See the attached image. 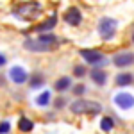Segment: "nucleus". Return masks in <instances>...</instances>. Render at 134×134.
<instances>
[{
	"mask_svg": "<svg viewBox=\"0 0 134 134\" xmlns=\"http://www.w3.org/2000/svg\"><path fill=\"white\" fill-rule=\"evenodd\" d=\"M57 43V38L54 34H41L40 38H27L23 47L31 52H48Z\"/></svg>",
	"mask_w": 134,
	"mask_h": 134,
	"instance_id": "f257e3e1",
	"label": "nucleus"
},
{
	"mask_svg": "<svg viewBox=\"0 0 134 134\" xmlns=\"http://www.w3.org/2000/svg\"><path fill=\"white\" fill-rule=\"evenodd\" d=\"M70 111L73 114H98L102 111V105L91 100H75L70 105Z\"/></svg>",
	"mask_w": 134,
	"mask_h": 134,
	"instance_id": "f03ea898",
	"label": "nucleus"
},
{
	"mask_svg": "<svg viewBox=\"0 0 134 134\" xmlns=\"http://www.w3.org/2000/svg\"><path fill=\"white\" fill-rule=\"evenodd\" d=\"M116 29H118V21L114 18H109V16H104L98 21V34L102 36L104 40H111L116 34Z\"/></svg>",
	"mask_w": 134,
	"mask_h": 134,
	"instance_id": "7ed1b4c3",
	"label": "nucleus"
},
{
	"mask_svg": "<svg viewBox=\"0 0 134 134\" xmlns=\"http://www.w3.org/2000/svg\"><path fill=\"white\" fill-rule=\"evenodd\" d=\"M7 75H9V79L14 84H23L29 81V73H27V70L23 66H13Z\"/></svg>",
	"mask_w": 134,
	"mask_h": 134,
	"instance_id": "20e7f679",
	"label": "nucleus"
},
{
	"mask_svg": "<svg viewBox=\"0 0 134 134\" xmlns=\"http://www.w3.org/2000/svg\"><path fill=\"white\" fill-rule=\"evenodd\" d=\"M113 63L118 68H125L134 64V52H118L113 55Z\"/></svg>",
	"mask_w": 134,
	"mask_h": 134,
	"instance_id": "39448f33",
	"label": "nucleus"
},
{
	"mask_svg": "<svg viewBox=\"0 0 134 134\" xmlns=\"http://www.w3.org/2000/svg\"><path fill=\"white\" fill-rule=\"evenodd\" d=\"M114 104L118 105V107H122V109H131L134 105V97L131 93H118V95H114Z\"/></svg>",
	"mask_w": 134,
	"mask_h": 134,
	"instance_id": "423d86ee",
	"label": "nucleus"
},
{
	"mask_svg": "<svg viewBox=\"0 0 134 134\" xmlns=\"http://www.w3.org/2000/svg\"><path fill=\"white\" fill-rule=\"evenodd\" d=\"M81 55L84 57V61L90 63V64H98V63H105V57H104V54L97 50H81Z\"/></svg>",
	"mask_w": 134,
	"mask_h": 134,
	"instance_id": "0eeeda50",
	"label": "nucleus"
},
{
	"mask_svg": "<svg viewBox=\"0 0 134 134\" xmlns=\"http://www.w3.org/2000/svg\"><path fill=\"white\" fill-rule=\"evenodd\" d=\"M63 18H64L66 23H70V25H79V23L82 21V14H81V9H79V7L73 5V7H70V9L64 13Z\"/></svg>",
	"mask_w": 134,
	"mask_h": 134,
	"instance_id": "6e6552de",
	"label": "nucleus"
},
{
	"mask_svg": "<svg viewBox=\"0 0 134 134\" xmlns=\"http://www.w3.org/2000/svg\"><path fill=\"white\" fill-rule=\"evenodd\" d=\"M90 77H91V81L97 86H104V84L107 82V73L104 72V70H93L90 73Z\"/></svg>",
	"mask_w": 134,
	"mask_h": 134,
	"instance_id": "1a4fd4ad",
	"label": "nucleus"
},
{
	"mask_svg": "<svg viewBox=\"0 0 134 134\" xmlns=\"http://www.w3.org/2000/svg\"><path fill=\"white\" fill-rule=\"evenodd\" d=\"M55 23H57V18L52 16V18H48V20H45L43 23H40V25L36 27V32H48V31H52V29L55 27Z\"/></svg>",
	"mask_w": 134,
	"mask_h": 134,
	"instance_id": "9d476101",
	"label": "nucleus"
},
{
	"mask_svg": "<svg viewBox=\"0 0 134 134\" xmlns=\"http://www.w3.org/2000/svg\"><path fill=\"white\" fill-rule=\"evenodd\" d=\"M72 86V79L70 77H61V79H57L55 84H54V90H57V91H66L68 88Z\"/></svg>",
	"mask_w": 134,
	"mask_h": 134,
	"instance_id": "9b49d317",
	"label": "nucleus"
},
{
	"mask_svg": "<svg viewBox=\"0 0 134 134\" xmlns=\"http://www.w3.org/2000/svg\"><path fill=\"white\" fill-rule=\"evenodd\" d=\"M134 82V75L132 73H118L116 75V84L118 86H129Z\"/></svg>",
	"mask_w": 134,
	"mask_h": 134,
	"instance_id": "f8f14e48",
	"label": "nucleus"
},
{
	"mask_svg": "<svg viewBox=\"0 0 134 134\" xmlns=\"http://www.w3.org/2000/svg\"><path fill=\"white\" fill-rule=\"evenodd\" d=\"M18 129H20L21 132H29L34 129V124H32L29 118H20V122H18Z\"/></svg>",
	"mask_w": 134,
	"mask_h": 134,
	"instance_id": "ddd939ff",
	"label": "nucleus"
},
{
	"mask_svg": "<svg viewBox=\"0 0 134 134\" xmlns=\"http://www.w3.org/2000/svg\"><path fill=\"white\" fill-rule=\"evenodd\" d=\"M36 104H38V105H41V107L48 105V104H50V93H48V91L40 93V95L36 97Z\"/></svg>",
	"mask_w": 134,
	"mask_h": 134,
	"instance_id": "4468645a",
	"label": "nucleus"
},
{
	"mask_svg": "<svg viewBox=\"0 0 134 134\" xmlns=\"http://www.w3.org/2000/svg\"><path fill=\"white\" fill-rule=\"evenodd\" d=\"M113 127H114V124H113V120H111L109 116H104L102 120H100V129H102V131L109 132V131H113Z\"/></svg>",
	"mask_w": 134,
	"mask_h": 134,
	"instance_id": "2eb2a0df",
	"label": "nucleus"
},
{
	"mask_svg": "<svg viewBox=\"0 0 134 134\" xmlns=\"http://www.w3.org/2000/svg\"><path fill=\"white\" fill-rule=\"evenodd\" d=\"M41 84H43V77L40 73H36V75L32 77V81H31V86L32 88H38V86H41Z\"/></svg>",
	"mask_w": 134,
	"mask_h": 134,
	"instance_id": "dca6fc26",
	"label": "nucleus"
},
{
	"mask_svg": "<svg viewBox=\"0 0 134 134\" xmlns=\"http://www.w3.org/2000/svg\"><path fill=\"white\" fill-rule=\"evenodd\" d=\"M73 75H75V77H84V75H86V68L81 66V64L75 66V68H73Z\"/></svg>",
	"mask_w": 134,
	"mask_h": 134,
	"instance_id": "f3484780",
	"label": "nucleus"
},
{
	"mask_svg": "<svg viewBox=\"0 0 134 134\" xmlns=\"http://www.w3.org/2000/svg\"><path fill=\"white\" fill-rule=\"evenodd\" d=\"M84 91H86V86H84V84H77V86L73 88V93H75L77 97H81V95H84Z\"/></svg>",
	"mask_w": 134,
	"mask_h": 134,
	"instance_id": "a211bd4d",
	"label": "nucleus"
},
{
	"mask_svg": "<svg viewBox=\"0 0 134 134\" xmlns=\"http://www.w3.org/2000/svg\"><path fill=\"white\" fill-rule=\"evenodd\" d=\"M9 129H11L9 122H2V124H0V134H7Z\"/></svg>",
	"mask_w": 134,
	"mask_h": 134,
	"instance_id": "6ab92c4d",
	"label": "nucleus"
},
{
	"mask_svg": "<svg viewBox=\"0 0 134 134\" xmlns=\"http://www.w3.org/2000/svg\"><path fill=\"white\" fill-rule=\"evenodd\" d=\"M63 105H64V100H63V98H57V100H55V107L59 109V107H63Z\"/></svg>",
	"mask_w": 134,
	"mask_h": 134,
	"instance_id": "aec40b11",
	"label": "nucleus"
},
{
	"mask_svg": "<svg viewBox=\"0 0 134 134\" xmlns=\"http://www.w3.org/2000/svg\"><path fill=\"white\" fill-rule=\"evenodd\" d=\"M4 64H5V55L0 54V66H4Z\"/></svg>",
	"mask_w": 134,
	"mask_h": 134,
	"instance_id": "412c9836",
	"label": "nucleus"
},
{
	"mask_svg": "<svg viewBox=\"0 0 134 134\" xmlns=\"http://www.w3.org/2000/svg\"><path fill=\"white\" fill-rule=\"evenodd\" d=\"M132 41H134V32H132Z\"/></svg>",
	"mask_w": 134,
	"mask_h": 134,
	"instance_id": "4be33fe9",
	"label": "nucleus"
}]
</instances>
